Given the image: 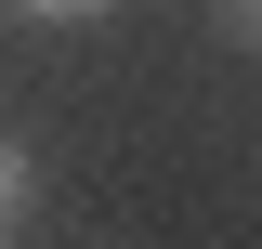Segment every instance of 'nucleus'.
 Returning <instances> with one entry per match:
<instances>
[{
  "mask_svg": "<svg viewBox=\"0 0 262 249\" xmlns=\"http://www.w3.org/2000/svg\"><path fill=\"white\" fill-rule=\"evenodd\" d=\"M27 197H39V157H27V144H0V236L27 223Z\"/></svg>",
  "mask_w": 262,
  "mask_h": 249,
  "instance_id": "nucleus-1",
  "label": "nucleus"
},
{
  "mask_svg": "<svg viewBox=\"0 0 262 249\" xmlns=\"http://www.w3.org/2000/svg\"><path fill=\"white\" fill-rule=\"evenodd\" d=\"M210 13H223V39H236V53H262V0H210Z\"/></svg>",
  "mask_w": 262,
  "mask_h": 249,
  "instance_id": "nucleus-2",
  "label": "nucleus"
},
{
  "mask_svg": "<svg viewBox=\"0 0 262 249\" xmlns=\"http://www.w3.org/2000/svg\"><path fill=\"white\" fill-rule=\"evenodd\" d=\"M13 13H53V27H92V13H118V0H13Z\"/></svg>",
  "mask_w": 262,
  "mask_h": 249,
  "instance_id": "nucleus-3",
  "label": "nucleus"
}]
</instances>
